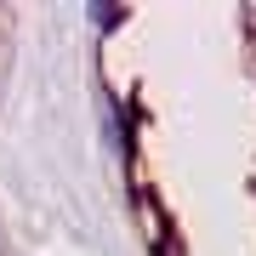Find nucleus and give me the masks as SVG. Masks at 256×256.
I'll return each mask as SVG.
<instances>
[{
  "instance_id": "1",
  "label": "nucleus",
  "mask_w": 256,
  "mask_h": 256,
  "mask_svg": "<svg viewBox=\"0 0 256 256\" xmlns=\"http://www.w3.org/2000/svg\"><path fill=\"white\" fill-rule=\"evenodd\" d=\"M92 18H97L102 34H108V28H120V18H126V12H120V6H92Z\"/></svg>"
}]
</instances>
